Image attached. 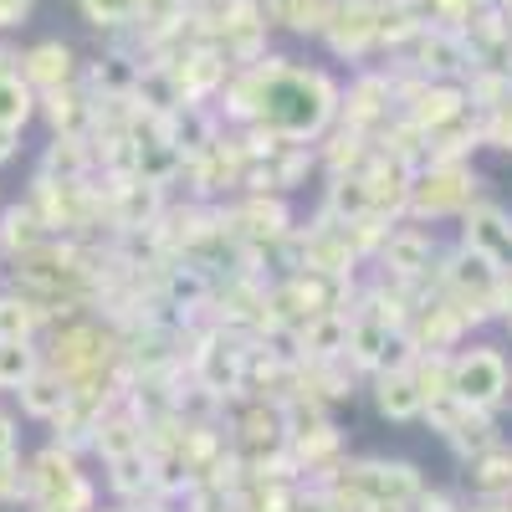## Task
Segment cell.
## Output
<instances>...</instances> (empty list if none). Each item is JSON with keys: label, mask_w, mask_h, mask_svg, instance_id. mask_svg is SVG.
<instances>
[{"label": "cell", "mask_w": 512, "mask_h": 512, "mask_svg": "<svg viewBox=\"0 0 512 512\" xmlns=\"http://www.w3.org/2000/svg\"><path fill=\"white\" fill-rule=\"evenodd\" d=\"M41 369L31 338H0V390H21V384Z\"/></svg>", "instance_id": "cell-7"}, {"label": "cell", "mask_w": 512, "mask_h": 512, "mask_svg": "<svg viewBox=\"0 0 512 512\" xmlns=\"http://www.w3.org/2000/svg\"><path fill=\"white\" fill-rule=\"evenodd\" d=\"M41 103H47V118L57 123V134H77V128L93 118V108L72 93V82H67V88H57V93H41Z\"/></svg>", "instance_id": "cell-9"}, {"label": "cell", "mask_w": 512, "mask_h": 512, "mask_svg": "<svg viewBox=\"0 0 512 512\" xmlns=\"http://www.w3.org/2000/svg\"><path fill=\"white\" fill-rule=\"evenodd\" d=\"M77 11L98 31H123L144 16V0H77Z\"/></svg>", "instance_id": "cell-8"}, {"label": "cell", "mask_w": 512, "mask_h": 512, "mask_svg": "<svg viewBox=\"0 0 512 512\" xmlns=\"http://www.w3.org/2000/svg\"><path fill=\"white\" fill-rule=\"evenodd\" d=\"M31 113H36V88L16 67H0V134H21Z\"/></svg>", "instance_id": "cell-6"}, {"label": "cell", "mask_w": 512, "mask_h": 512, "mask_svg": "<svg viewBox=\"0 0 512 512\" xmlns=\"http://www.w3.org/2000/svg\"><path fill=\"white\" fill-rule=\"evenodd\" d=\"M113 487H118V492H139V487H149V461H144V451L113 456Z\"/></svg>", "instance_id": "cell-12"}, {"label": "cell", "mask_w": 512, "mask_h": 512, "mask_svg": "<svg viewBox=\"0 0 512 512\" xmlns=\"http://www.w3.org/2000/svg\"><path fill=\"white\" fill-rule=\"evenodd\" d=\"M31 16V0H0V31H16Z\"/></svg>", "instance_id": "cell-13"}, {"label": "cell", "mask_w": 512, "mask_h": 512, "mask_svg": "<svg viewBox=\"0 0 512 512\" xmlns=\"http://www.w3.org/2000/svg\"><path fill=\"white\" fill-rule=\"evenodd\" d=\"M36 328V308L26 297H0V338H31Z\"/></svg>", "instance_id": "cell-11"}, {"label": "cell", "mask_w": 512, "mask_h": 512, "mask_svg": "<svg viewBox=\"0 0 512 512\" xmlns=\"http://www.w3.org/2000/svg\"><path fill=\"white\" fill-rule=\"evenodd\" d=\"M16 395H21V410H26V415H36V420H57V415L67 410V400H72V384L47 364V369H36Z\"/></svg>", "instance_id": "cell-4"}, {"label": "cell", "mask_w": 512, "mask_h": 512, "mask_svg": "<svg viewBox=\"0 0 512 512\" xmlns=\"http://www.w3.org/2000/svg\"><path fill=\"white\" fill-rule=\"evenodd\" d=\"M374 405H379V415H390V420H410V415L425 410V395H420V384L410 374L390 369V374L374 379Z\"/></svg>", "instance_id": "cell-5"}, {"label": "cell", "mask_w": 512, "mask_h": 512, "mask_svg": "<svg viewBox=\"0 0 512 512\" xmlns=\"http://www.w3.org/2000/svg\"><path fill=\"white\" fill-rule=\"evenodd\" d=\"M16 456V420L11 415H0V461Z\"/></svg>", "instance_id": "cell-14"}, {"label": "cell", "mask_w": 512, "mask_h": 512, "mask_svg": "<svg viewBox=\"0 0 512 512\" xmlns=\"http://www.w3.org/2000/svg\"><path fill=\"white\" fill-rule=\"evenodd\" d=\"M21 77L31 82L36 93H57L77 77V57L67 41H36V47L21 57Z\"/></svg>", "instance_id": "cell-3"}, {"label": "cell", "mask_w": 512, "mask_h": 512, "mask_svg": "<svg viewBox=\"0 0 512 512\" xmlns=\"http://www.w3.org/2000/svg\"><path fill=\"white\" fill-rule=\"evenodd\" d=\"M262 82V108H256V123L277 139H313L318 128L333 118L338 93L323 72H303V67H282V57H272Z\"/></svg>", "instance_id": "cell-1"}, {"label": "cell", "mask_w": 512, "mask_h": 512, "mask_svg": "<svg viewBox=\"0 0 512 512\" xmlns=\"http://www.w3.org/2000/svg\"><path fill=\"white\" fill-rule=\"evenodd\" d=\"M93 446L113 461V456H128V451H144V441L134 436V425H128V420H98V436H93Z\"/></svg>", "instance_id": "cell-10"}, {"label": "cell", "mask_w": 512, "mask_h": 512, "mask_svg": "<svg viewBox=\"0 0 512 512\" xmlns=\"http://www.w3.org/2000/svg\"><path fill=\"white\" fill-rule=\"evenodd\" d=\"M451 395L472 410H487L507 395V364L492 349H472L451 364Z\"/></svg>", "instance_id": "cell-2"}]
</instances>
